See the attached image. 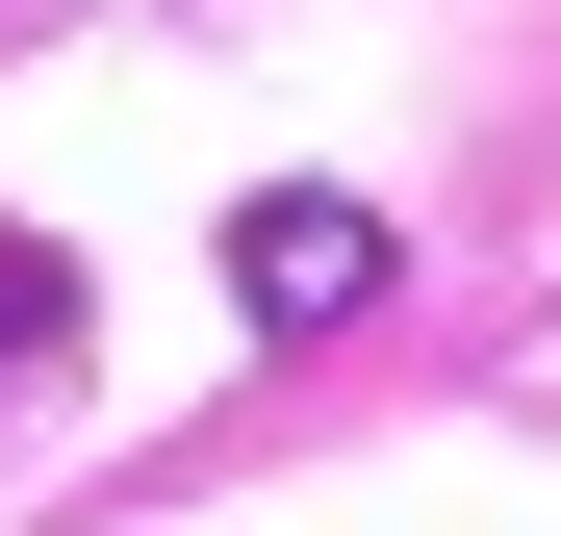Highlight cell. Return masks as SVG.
I'll use <instances>...</instances> for the list:
<instances>
[{
    "label": "cell",
    "instance_id": "obj_1",
    "mask_svg": "<svg viewBox=\"0 0 561 536\" xmlns=\"http://www.w3.org/2000/svg\"><path fill=\"white\" fill-rule=\"evenodd\" d=\"M230 307H255V332H357V307H383V205L255 179V205H230Z\"/></svg>",
    "mask_w": 561,
    "mask_h": 536
},
{
    "label": "cell",
    "instance_id": "obj_2",
    "mask_svg": "<svg viewBox=\"0 0 561 536\" xmlns=\"http://www.w3.org/2000/svg\"><path fill=\"white\" fill-rule=\"evenodd\" d=\"M51 307H77V282H51V255H26V230H0V357H26V332H51Z\"/></svg>",
    "mask_w": 561,
    "mask_h": 536
}]
</instances>
